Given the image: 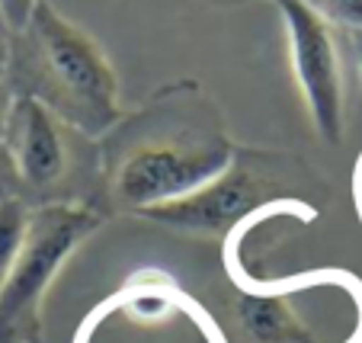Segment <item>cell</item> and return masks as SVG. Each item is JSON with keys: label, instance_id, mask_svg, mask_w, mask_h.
Listing matches in <instances>:
<instances>
[{"label": "cell", "instance_id": "obj_1", "mask_svg": "<svg viewBox=\"0 0 362 343\" xmlns=\"http://www.w3.org/2000/svg\"><path fill=\"white\" fill-rule=\"evenodd\" d=\"M20 35L29 42V96L58 122L100 135L119 119V83L110 58L48 0H39Z\"/></svg>", "mask_w": 362, "mask_h": 343}, {"label": "cell", "instance_id": "obj_2", "mask_svg": "<svg viewBox=\"0 0 362 343\" xmlns=\"http://www.w3.org/2000/svg\"><path fill=\"white\" fill-rule=\"evenodd\" d=\"M96 228V215L81 206H45L29 215L20 254L0 289V343L26 337L52 276Z\"/></svg>", "mask_w": 362, "mask_h": 343}, {"label": "cell", "instance_id": "obj_3", "mask_svg": "<svg viewBox=\"0 0 362 343\" xmlns=\"http://www.w3.org/2000/svg\"><path fill=\"white\" fill-rule=\"evenodd\" d=\"M231 167L225 141L205 144H160L135 151L116 177V192L125 206L151 209L202 190Z\"/></svg>", "mask_w": 362, "mask_h": 343}, {"label": "cell", "instance_id": "obj_4", "mask_svg": "<svg viewBox=\"0 0 362 343\" xmlns=\"http://www.w3.org/2000/svg\"><path fill=\"white\" fill-rule=\"evenodd\" d=\"M279 13L288 29L295 77L315 129L324 141L337 144L343 138V83L330 23L308 0H279Z\"/></svg>", "mask_w": 362, "mask_h": 343}, {"label": "cell", "instance_id": "obj_5", "mask_svg": "<svg viewBox=\"0 0 362 343\" xmlns=\"http://www.w3.org/2000/svg\"><path fill=\"white\" fill-rule=\"evenodd\" d=\"M4 148L10 154L13 173L29 190H48L64 177V141L58 119L35 100L23 93L10 103L4 125Z\"/></svg>", "mask_w": 362, "mask_h": 343}, {"label": "cell", "instance_id": "obj_6", "mask_svg": "<svg viewBox=\"0 0 362 343\" xmlns=\"http://www.w3.org/2000/svg\"><path fill=\"white\" fill-rule=\"evenodd\" d=\"M263 192H267L263 183H257L247 170H225L202 190L141 212L154 221L186 228V231H225L260 206Z\"/></svg>", "mask_w": 362, "mask_h": 343}, {"label": "cell", "instance_id": "obj_7", "mask_svg": "<svg viewBox=\"0 0 362 343\" xmlns=\"http://www.w3.org/2000/svg\"><path fill=\"white\" fill-rule=\"evenodd\" d=\"M240 321L247 334L260 343H311V334L298 324L282 298L253 296L240 302Z\"/></svg>", "mask_w": 362, "mask_h": 343}, {"label": "cell", "instance_id": "obj_8", "mask_svg": "<svg viewBox=\"0 0 362 343\" xmlns=\"http://www.w3.org/2000/svg\"><path fill=\"white\" fill-rule=\"evenodd\" d=\"M26 225H29V215H26V209H23V202L4 196V199H0V289H4L10 269H13V260H16V254H20Z\"/></svg>", "mask_w": 362, "mask_h": 343}, {"label": "cell", "instance_id": "obj_9", "mask_svg": "<svg viewBox=\"0 0 362 343\" xmlns=\"http://www.w3.org/2000/svg\"><path fill=\"white\" fill-rule=\"evenodd\" d=\"M317 13L327 23H337V26L346 29H362V0H308Z\"/></svg>", "mask_w": 362, "mask_h": 343}, {"label": "cell", "instance_id": "obj_10", "mask_svg": "<svg viewBox=\"0 0 362 343\" xmlns=\"http://www.w3.org/2000/svg\"><path fill=\"white\" fill-rule=\"evenodd\" d=\"M35 4L39 0H0V20H4L7 33H23L29 26Z\"/></svg>", "mask_w": 362, "mask_h": 343}, {"label": "cell", "instance_id": "obj_11", "mask_svg": "<svg viewBox=\"0 0 362 343\" xmlns=\"http://www.w3.org/2000/svg\"><path fill=\"white\" fill-rule=\"evenodd\" d=\"M10 64V42H7V29H0V74Z\"/></svg>", "mask_w": 362, "mask_h": 343}, {"label": "cell", "instance_id": "obj_12", "mask_svg": "<svg viewBox=\"0 0 362 343\" xmlns=\"http://www.w3.org/2000/svg\"><path fill=\"white\" fill-rule=\"evenodd\" d=\"M4 167H10V170H13V164H10V154H7V148H4V141H0V173H4ZM0 199H4V177H0Z\"/></svg>", "mask_w": 362, "mask_h": 343}, {"label": "cell", "instance_id": "obj_13", "mask_svg": "<svg viewBox=\"0 0 362 343\" xmlns=\"http://www.w3.org/2000/svg\"><path fill=\"white\" fill-rule=\"evenodd\" d=\"M7 112H10V103H7V96H4V90H0V141H4V125H7Z\"/></svg>", "mask_w": 362, "mask_h": 343}, {"label": "cell", "instance_id": "obj_14", "mask_svg": "<svg viewBox=\"0 0 362 343\" xmlns=\"http://www.w3.org/2000/svg\"><path fill=\"white\" fill-rule=\"evenodd\" d=\"M356 55H359V68H362V29L356 33Z\"/></svg>", "mask_w": 362, "mask_h": 343}, {"label": "cell", "instance_id": "obj_15", "mask_svg": "<svg viewBox=\"0 0 362 343\" xmlns=\"http://www.w3.org/2000/svg\"><path fill=\"white\" fill-rule=\"evenodd\" d=\"M0 29H7V26H4V20H0Z\"/></svg>", "mask_w": 362, "mask_h": 343}]
</instances>
